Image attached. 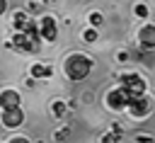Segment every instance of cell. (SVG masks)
I'll return each instance as SVG.
<instances>
[{
	"label": "cell",
	"mask_w": 155,
	"mask_h": 143,
	"mask_svg": "<svg viewBox=\"0 0 155 143\" xmlns=\"http://www.w3.org/2000/svg\"><path fill=\"white\" fill-rule=\"evenodd\" d=\"M119 138H121V136H119V133H114V131H111V133H107V136H104V138H102V143H119Z\"/></svg>",
	"instance_id": "4fadbf2b"
},
{
	"label": "cell",
	"mask_w": 155,
	"mask_h": 143,
	"mask_svg": "<svg viewBox=\"0 0 155 143\" xmlns=\"http://www.w3.org/2000/svg\"><path fill=\"white\" fill-rule=\"evenodd\" d=\"M44 2H53V0H44Z\"/></svg>",
	"instance_id": "ffe728a7"
},
{
	"label": "cell",
	"mask_w": 155,
	"mask_h": 143,
	"mask_svg": "<svg viewBox=\"0 0 155 143\" xmlns=\"http://www.w3.org/2000/svg\"><path fill=\"white\" fill-rule=\"evenodd\" d=\"M2 7H5V0H0V12H2Z\"/></svg>",
	"instance_id": "e0dca14e"
},
{
	"label": "cell",
	"mask_w": 155,
	"mask_h": 143,
	"mask_svg": "<svg viewBox=\"0 0 155 143\" xmlns=\"http://www.w3.org/2000/svg\"><path fill=\"white\" fill-rule=\"evenodd\" d=\"M82 39H85V41H97V29H94V27L85 29V32H82Z\"/></svg>",
	"instance_id": "7c38bea8"
},
{
	"label": "cell",
	"mask_w": 155,
	"mask_h": 143,
	"mask_svg": "<svg viewBox=\"0 0 155 143\" xmlns=\"http://www.w3.org/2000/svg\"><path fill=\"white\" fill-rule=\"evenodd\" d=\"M0 128H2V119H0Z\"/></svg>",
	"instance_id": "d6986e66"
},
{
	"label": "cell",
	"mask_w": 155,
	"mask_h": 143,
	"mask_svg": "<svg viewBox=\"0 0 155 143\" xmlns=\"http://www.w3.org/2000/svg\"><path fill=\"white\" fill-rule=\"evenodd\" d=\"M90 68H92V63H90V58H85L82 53H75V56H70V58L65 61V73H68L70 80H82V78H87Z\"/></svg>",
	"instance_id": "6da1fadb"
},
{
	"label": "cell",
	"mask_w": 155,
	"mask_h": 143,
	"mask_svg": "<svg viewBox=\"0 0 155 143\" xmlns=\"http://www.w3.org/2000/svg\"><path fill=\"white\" fill-rule=\"evenodd\" d=\"M53 75V68L51 65H31V78H51Z\"/></svg>",
	"instance_id": "30bf717a"
},
{
	"label": "cell",
	"mask_w": 155,
	"mask_h": 143,
	"mask_svg": "<svg viewBox=\"0 0 155 143\" xmlns=\"http://www.w3.org/2000/svg\"><path fill=\"white\" fill-rule=\"evenodd\" d=\"M51 111H53V116H63L65 114V104L63 102H53L51 104Z\"/></svg>",
	"instance_id": "8fae6325"
},
{
	"label": "cell",
	"mask_w": 155,
	"mask_h": 143,
	"mask_svg": "<svg viewBox=\"0 0 155 143\" xmlns=\"http://www.w3.org/2000/svg\"><path fill=\"white\" fill-rule=\"evenodd\" d=\"M128 114H131V116H145V114H148V99H145V97H133V99H128Z\"/></svg>",
	"instance_id": "3957f363"
},
{
	"label": "cell",
	"mask_w": 155,
	"mask_h": 143,
	"mask_svg": "<svg viewBox=\"0 0 155 143\" xmlns=\"http://www.w3.org/2000/svg\"><path fill=\"white\" fill-rule=\"evenodd\" d=\"M109 107L111 109H121V107H128V95L124 92V87H119V90H114L111 95H109Z\"/></svg>",
	"instance_id": "5b68a950"
},
{
	"label": "cell",
	"mask_w": 155,
	"mask_h": 143,
	"mask_svg": "<svg viewBox=\"0 0 155 143\" xmlns=\"http://www.w3.org/2000/svg\"><path fill=\"white\" fill-rule=\"evenodd\" d=\"M90 24H92V27L102 24V15H99V12H90Z\"/></svg>",
	"instance_id": "5bb4252c"
},
{
	"label": "cell",
	"mask_w": 155,
	"mask_h": 143,
	"mask_svg": "<svg viewBox=\"0 0 155 143\" xmlns=\"http://www.w3.org/2000/svg\"><path fill=\"white\" fill-rule=\"evenodd\" d=\"M65 136H68V128H61V131L56 133V138H58V141H61V138H65Z\"/></svg>",
	"instance_id": "2e32d148"
},
{
	"label": "cell",
	"mask_w": 155,
	"mask_h": 143,
	"mask_svg": "<svg viewBox=\"0 0 155 143\" xmlns=\"http://www.w3.org/2000/svg\"><path fill=\"white\" fill-rule=\"evenodd\" d=\"M138 41L143 48H153L155 46V27H143L138 34Z\"/></svg>",
	"instance_id": "ba28073f"
},
{
	"label": "cell",
	"mask_w": 155,
	"mask_h": 143,
	"mask_svg": "<svg viewBox=\"0 0 155 143\" xmlns=\"http://www.w3.org/2000/svg\"><path fill=\"white\" fill-rule=\"evenodd\" d=\"M0 107H2V111H5V109H15V107H19V92H15V90H5V92L0 95Z\"/></svg>",
	"instance_id": "8992f818"
},
{
	"label": "cell",
	"mask_w": 155,
	"mask_h": 143,
	"mask_svg": "<svg viewBox=\"0 0 155 143\" xmlns=\"http://www.w3.org/2000/svg\"><path fill=\"white\" fill-rule=\"evenodd\" d=\"M136 15H138V17H145V15H148V7H145L143 2H140V5H136Z\"/></svg>",
	"instance_id": "9a60e30c"
},
{
	"label": "cell",
	"mask_w": 155,
	"mask_h": 143,
	"mask_svg": "<svg viewBox=\"0 0 155 143\" xmlns=\"http://www.w3.org/2000/svg\"><path fill=\"white\" fill-rule=\"evenodd\" d=\"M41 36L46 39V41H56V36H58V29H56V19L53 17H41Z\"/></svg>",
	"instance_id": "7a4b0ae2"
},
{
	"label": "cell",
	"mask_w": 155,
	"mask_h": 143,
	"mask_svg": "<svg viewBox=\"0 0 155 143\" xmlns=\"http://www.w3.org/2000/svg\"><path fill=\"white\" fill-rule=\"evenodd\" d=\"M22 119H24V114H22V109L19 107H15V109H5L2 111V124L5 126H19L22 124Z\"/></svg>",
	"instance_id": "277c9868"
},
{
	"label": "cell",
	"mask_w": 155,
	"mask_h": 143,
	"mask_svg": "<svg viewBox=\"0 0 155 143\" xmlns=\"http://www.w3.org/2000/svg\"><path fill=\"white\" fill-rule=\"evenodd\" d=\"M12 143H27V141H24V138H19V141H12Z\"/></svg>",
	"instance_id": "ac0fdd59"
},
{
	"label": "cell",
	"mask_w": 155,
	"mask_h": 143,
	"mask_svg": "<svg viewBox=\"0 0 155 143\" xmlns=\"http://www.w3.org/2000/svg\"><path fill=\"white\" fill-rule=\"evenodd\" d=\"M12 24H15V29H17V32H24V29H27V24H29V17H27V12H15V17H12Z\"/></svg>",
	"instance_id": "9c48e42d"
},
{
	"label": "cell",
	"mask_w": 155,
	"mask_h": 143,
	"mask_svg": "<svg viewBox=\"0 0 155 143\" xmlns=\"http://www.w3.org/2000/svg\"><path fill=\"white\" fill-rule=\"evenodd\" d=\"M12 46H17V48H22V51H34V48H36L34 41H31L24 32H17V34L12 36Z\"/></svg>",
	"instance_id": "52a82bcc"
}]
</instances>
